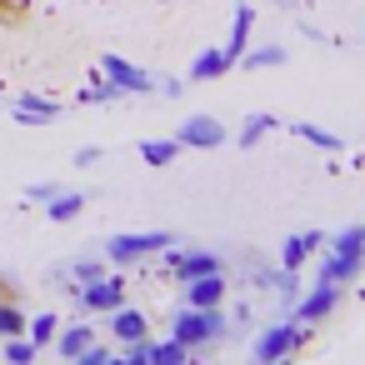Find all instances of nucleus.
Segmentation results:
<instances>
[{"label": "nucleus", "mask_w": 365, "mask_h": 365, "mask_svg": "<svg viewBox=\"0 0 365 365\" xmlns=\"http://www.w3.org/2000/svg\"><path fill=\"white\" fill-rule=\"evenodd\" d=\"M56 330H61V320L46 310V315H36V320H26V335H31V345L41 350V345H51L56 340Z\"/></svg>", "instance_id": "5701e85b"}, {"label": "nucleus", "mask_w": 365, "mask_h": 365, "mask_svg": "<svg viewBox=\"0 0 365 365\" xmlns=\"http://www.w3.org/2000/svg\"><path fill=\"white\" fill-rule=\"evenodd\" d=\"M305 340H310L305 325H295V320H275V325H265V330L255 335V360H265V365L290 360L295 350H305Z\"/></svg>", "instance_id": "f03ea898"}, {"label": "nucleus", "mask_w": 365, "mask_h": 365, "mask_svg": "<svg viewBox=\"0 0 365 365\" xmlns=\"http://www.w3.org/2000/svg\"><path fill=\"white\" fill-rule=\"evenodd\" d=\"M320 245H325L320 230H300V235H290V240L280 245V270H295V275H300V265H305Z\"/></svg>", "instance_id": "1a4fd4ad"}, {"label": "nucleus", "mask_w": 365, "mask_h": 365, "mask_svg": "<svg viewBox=\"0 0 365 365\" xmlns=\"http://www.w3.org/2000/svg\"><path fill=\"white\" fill-rule=\"evenodd\" d=\"M185 360H190V350H185L175 335H170V340H160V345L150 340V365H185Z\"/></svg>", "instance_id": "aec40b11"}, {"label": "nucleus", "mask_w": 365, "mask_h": 365, "mask_svg": "<svg viewBox=\"0 0 365 365\" xmlns=\"http://www.w3.org/2000/svg\"><path fill=\"white\" fill-rule=\"evenodd\" d=\"M76 275H81V280H96V275H106V270H101L96 260H81V265H76Z\"/></svg>", "instance_id": "c85d7f7f"}, {"label": "nucleus", "mask_w": 365, "mask_h": 365, "mask_svg": "<svg viewBox=\"0 0 365 365\" xmlns=\"http://www.w3.org/2000/svg\"><path fill=\"white\" fill-rule=\"evenodd\" d=\"M220 330H225V315H220V305H180V315L170 320V335L185 345V350H200V345H210V340H220Z\"/></svg>", "instance_id": "f257e3e1"}, {"label": "nucleus", "mask_w": 365, "mask_h": 365, "mask_svg": "<svg viewBox=\"0 0 365 365\" xmlns=\"http://www.w3.org/2000/svg\"><path fill=\"white\" fill-rule=\"evenodd\" d=\"M335 305H340V285L315 280V290H305V295L295 300V320H325Z\"/></svg>", "instance_id": "6e6552de"}, {"label": "nucleus", "mask_w": 365, "mask_h": 365, "mask_svg": "<svg viewBox=\"0 0 365 365\" xmlns=\"http://www.w3.org/2000/svg\"><path fill=\"white\" fill-rule=\"evenodd\" d=\"M330 250H345V255H365V225H350L330 240Z\"/></svg>", "instance_id": "a878e982"}, {"label": "nucleus", "mask_w": 365, "mask_h": 365, "mask_svg": "<svg viewBox=\"0 0 365 365\" xmlns=\"http://www.w3.org/2000/svg\"><path fill=\"white\" fill-rule=\"evenodd\" d=\"M170 230H140V235H115V240H106V260L110 265H135V260H145V255H160V250H170Z\"/></svg>", "instance_id": "7ed1b4c3"}, {"label": "nucleus", "mask_w": 365, "mask_h": 365, "mask_svg": "<svg viewBox=\"0 0 365 365\" xmlns=\"http://www.w3.org/2000/svg\"><path fill=\"white\" fill-rule=\"evenodd\" d=\"M81 210H86V195H76V190H66V195L56 190V195H51V205H46V215H51L56 225H66V220H76Z\"/></svg>", "instance_id": "f3484780"}, {"label": "nucleus", "mask_w": 365, "mask_h": 365, "mask_svg": "<svg viewBox=\"0 0 365 365\" xmlns=\"http://www.w3.org/2000/svg\"><path fill=\"white\" fill-rule=\"evenodd\" d=\"M270 130H275V115H250V120H245V130H240L235 140H240V145L250 150V145H255L260 135H270Z\"/></svg>", "instance_id": "393cba45"}, {"label": "nucleus", "mask_w": 365, "mask_h": 365, "mask_svg": "<svg viewBox=\"0 0 365 365\" xmlns=\"http://www.w3.org/2000/svg\"><path fill=\"white\" fill-rule=\"evenodd\" d=\"M56 101H46V96H21L16 101V120L21 125H46V120H56Z\"/></svg>", "instance_id": "2eb2a0df"}, {"label": "nucleus", "mask_w": 365, "mask_h": 365, "mask_svg": "<svg viewBox=\"0 0 365 365\" xmlns=\"http://www.w3.org/2000/svg\"><path fill=\"white\" fill-rule=\"evenodd\" d=\"M76 365H115V355H110V350H106L101 340H91V350H86V355H81Z\"/></svg>", "instance_id": "cd10ccee"}, {"label": "nucleus", "mask_w": 365, "mask_h": 365, "mask_svg": "<svg viewBox=\"0 0 365 365\" xmlns=\"http://www.w3.org/2000/svg\"><path fill=\"white\" fill-rule=\"evenodd\" d=\"M225 71H230V56L210 46V51H200V56H195V66H190V81H220Z\"/></svg>", "instance_id": "dca6fc26"}, {"label": "nucleus", "mask_w": 365, "mask_h": 365, "mask_svg": "<svg viewBox=\"0 0 365 365\" xmlns=\"http://www.w3.org/2000/svg\"><path fill=\"white\" fill-rule=\"evenodd\" d=\"M81 101H86V106H110V101H120V91H115V86L101 76L96 86H86V91H81Z\"/></svg>", "instance_id": "bb28decb"}, {"label": "nucleus", "mask_w": 365, "mask_h": 365, "mask_svg": "<svg viewBox=\"0 0 365 365\" xmlns=\"http://www.w3.org/2000/svg\"><path fill=\"white\" fill-rule=\"evenodd\" d=\"M295 135L310 140V145H320V150H330V155H340V135H330V130H320V125H310V120H295Z\"/></svg>", "instance_id": "4be33fe9"}, {"label": "nucleus", "mask_w": 365, "mask_h": 365, "mask_svg": "<svg viewBox=\"0 0 365 365\" xmlns=\"http://www.w3.org/2000/svg\"><path fill=\"white\" fill-rule=\"evenodd\" d=\"M235 66H245V71H275V66H285V51L280 46H260V51H245Z\"/></svg>", "instance_id": "6ab92c4d"}, {"label": "nucleus", "mask_w": 365, "mask_h": 365, "mask_svg": "<svg viewBox=\"0 0 365 365\" xmlns=\"http://www.w3.org/2000/svg\"><path fill=\"white\" fill-rule=\"evenodd\" d=\"M91 340H96L91 325H66V330H56V350H61V360H81V355L91 350Z\"/></svg>", "instance_id": "4468645a"}, {"label": "nucleus", "mask_w": 365, "mask_h": 365, "mask_svg": "<svg viewBox=\"0 0 365 365\" xmlns=\"http://www.w3.org/2000/svg\"><path fill=\"white\" fill-rule=\"evenodd\" d=\"M110 315H115V320H110V335H115L120 345H125V340H145V335H150V320H145L135 305H115Z\"/></svg>", "instance_id": "f8f14e48"}, {"label": "nucleus", "mask_w": 365, "mask_h": 365, "mask_svg": "<svg viewBox=\"0 0 365 365\" xmlns=\"http://www.w3.org/2000/svg\"><path fill=\"white\" fill-rule=\"evenodd\" d=\"M250 31H255V11H250L245 0H240V6H235V21H230V41L220 46V51L230 56V66H235V61L250 51Z\"/></svg>", "instance_id": "9b49d317"}, {"label": "nucleus", "mask_w": 365, "mask_h": 365, "mask_svg": "<svg viewBox=\"0 0 365 365\" xmlns=\"http://www.w3.org/2000/svg\"><path fill=\"white\" fill-rule=\"evenodd\" d=\"M175 140H180V150H215V145H225V125L215 115H190V120H180Z\"/></svg>", "instance_id": "423d86ee"}, {"label": "nucleus", "mask_w": 365, "mask_h": 365, "mask_svg": "<svg viewBox=\"0 0 365 365\" xmlns=\"http://www.w3.org/2000/svg\"><path fill=\"white\" fill-rule=\"evenodd\" d=\"M360 265H365V255L330 250V255H325V265H320V280H330V285H345V280H355V275H360Z\"/></svg>", "instance_id": "ddd939ff"}, {"label": "nucleus", "mask_w": 365, "mask_h": 365, "mask_svg": "<svg viewBox=\"0 0 365 365\" xmlns=\"http://www.w3.org/2000/svg\"><path fill=\"white\" fill-rule=\"evenodd\" d=\"M101 76H106L120 96H150V91H155V81H150L140 66L120 61V56H101Z\"/></svg>", "instance_id": "20e7f679"}, {"label": "nucleus", "mask_w": 365, "mask_h": 365, "mask_svg": "<svg viewBox=\"0 0 365 365\" xmlns=\"http://www.w3.org/2000/svg\"><path fill=\"white\" fill-rule=\"evenodd\" d=\"M96 160H101V150H96V145H86V150L76 155V165H96Z\"/></svg>", "instance_id": "c756f323"}, {"label": "nucleus", "mask_w": 365, "mask_h": 365, "mask_svg": "<svg viewBox=\"0 0 365 365\" xmlns=\"http://www.w3.org/2000/svg\"><path fill=\"white\" fill-rule=\"evenodd\" d=\"M81 305L96 315H110L115 305H125V275H96L81 285Z\"/></svg>", "instance_id": "39448f33"}, {"label": "nucleus", "mask_w": 365, "mask_h": 365, "mask_svg": "<svg viewBox=\"0 0 365 365\" xmlns=\"http://www.w3.org/2000/svg\"><path fill=\"white\" fill-rule=\"evenodd\" d=\"M180 155V140L175 135H165V140H140V160L145 165H170Z\"/></svg>", "instance_id": "a211bd4d"}, {"label": "nucleus", "mask_w": 365, "mask_h": 365, "mask_svg": "<svg viewBox=\"0 0 365 365\" xmlns=\"http://www.w3.org/2000/svg\"><path fill=\"white\" fill-rule=\"evenodd\" d=\"M165 265H170V280H195V275H210V270H225V260L220 255H210V250H170L165 255Z\"/></svg>", "instance_id": "0eeeda50"}, {"label": "nucleus", "mask_w": 365, "mask_h": 365, "mask_svg": "<svg viewBox=\"0 0 365 365\" xmlns=\"http://www.w3.org/2000/svg\"><path fill=\"white\" fill-rule=\"evenodd\" d=\"M6 335H26V315H21V305L0 300V340Z\"/></svg>", "instance_id": "b1692460"}, {"label": "nucleus", "mask_w": 365, "mask_h": 365, "mask_svg": "<svg viewBox=\"0 0 365 365\" xmlns=\"http://www.w3.org/2000/svg\"><path fill=\"white\" fill-rule=\"evenodd\" d=\"M225 270H210V275H195V280H185V305H220L225 300Z\"/></svg>", "instance_id": "9d476101"}, {"label": "nucleus", "mask_w": 365, "mask_h": 365, "mask_svg": "<svg viewBox=\"0 0 365 365\" xmlns=\"http://www.w3.org/2000/svg\"><path fill=\"white\" fill-rule=\"evenodd\" d=\"M0 355H6L11 365H31L36 345H31V335H6V340H0Z\"/></svg>", "instance_id": "412c9836"}]
</instances>
